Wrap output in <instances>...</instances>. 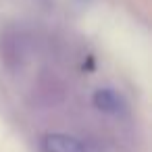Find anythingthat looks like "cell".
Returning <instances> with one entry per match:
<instances>
[{
    "instance_id": "6da1fadb",
    "label": "cell",
    "mask_w": 152,
    "mask_h": 152,
    "mask_svg": "<svg viewBox=\"0 0 152 152\" xmlns=\"http://www.w3.org/2000/svg\"><path fill=\"white\" fill-rule=\"evenodd\" d=\"M42 152H90L77 137L65 133H48L42 140Z\"/></svg>"
},
{
    "instance_id": "7a4b0ae2",
    "label": "cell",
    "mask_w": 152,
    "mask_h": 152,
    "mask_svg": "<svg viewBox=\"0 0 152 152\" xmlns=\"http://www.w3.org/2000/svg\"><path fill=\"white\" fill-rule=\"evenodd\" d=\"M94 106L102 113L117 115V113L123 110V98L113 90H98L94 94Z\"/></svg>"
}]
</instances>
